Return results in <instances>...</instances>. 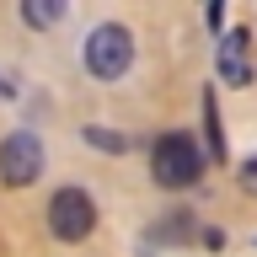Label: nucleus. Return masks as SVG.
<instances>
[{"label":"nucleus","instance_id":"nucleus-9","mask_svg":"<svg viewBox=\"0 0 257 257\" xmlns=\"http://www.w3.org/2000/svg\"><path fill=\"white\" fill-rule=\"evenodd\" d=\"M188 230H193V220L177 209V220H166V236H188Z\"/></svg>","mask_w":257,"mask_h":257},{"label":"nucleus","instance_id":"nucleus-3","mask_svg":"<svg viewBox=\"0 0 257 257\" xmlns=\"http://www.w3.org/2000/svg\"><path fill=\"white\" fill-rule=\"evenodd\" d=\"M91 225H96V204H91V193L86 188H59L54 198H48V230L59 241H86L91 236Z\"/></svg>","mask_w":257,"mask_h":257},{"label":"nucleus","instance_id":"nucleus-8","mask_svg":"<svg viewBox=\"0 0 257 257\" xmlns=\"http://www.w3.org/2000/svg\"><path fill=\"white\" fill-rule=\"evenodd\" d=\"M86 140H91V145H102V150H123V140H118V134H107V128H86Z\"/></svg>","mask_w":257,"mask_h":257},{"label":"nucleus","instance_id":"nucleus-7","mask_svg":"<svg viewBox=\"0 0 257 257\" xmlns=\"http://www.w3.org/2000/svg\"><path fill=\"white\" fill-rule=\"evenodd\" d=\"M204 123H209V156L225 161V128H220V107H214V91H204Z\"/></svg>","mask_w":257,"mask_h":257},{"label":"nucleus","instance_id":"nucleus-1","mask_svg":"<svg viewBox=\"0 0 257 257\" xmlns=\"http://www.w3.org/2000/svg\"><path fill=\"white\" fill-rule=\"evenodd\" d=\"M150 177H156L161 188H193L198 177H204V156H198V145L193 134H161L150 145Z\"/></svg>","mask_w":257,"mask_h":257},{"label":"nucleus","instance_id":"nucleus-2","mask_svg":"<svg viewBox=\"0 0 257 257\" xmlns=\"http://www.w3.org/2000/svg\"><path fill=\"white\" fill-rule=\"evenodd\" d=\"M80 59H86V70H91L96 80H118L128 64H134V38H128V27H118V22L91 27V38H86V48H80Z\"/></svg>","mask_w":257,"mask_h":257},{"label":"nucleus","instance_id":"nucleus-4","mask_svg":"<svg viewBox=\"0 0 257 257\" xmlns=\"http://www.w3.org/2000/svg\"><path fill=\"white\" fill-rule=\"evenodd\" d=\"M38 172H43V145H38V134H27V128L6 134V140H0V182H6V188H27V182H38Z\"/></svg>","mask_w":257,"mask_h":257},{"label":"nucleus","instance_id":"nucleus-5","mask_svg":"<svg viewBox=\"0 0 257 257\" xmlns=\"http://www.w3.org/2000/svg\"><path fill=\"white\" fill-rule=\"evenodd\" d=\"M220 80L225 86H252V38L241 27L220 38Z\"/></svg>","mask_w":257,"mask_h":257},{"label":"nucleus","instance_id":"nucleus-6","mask_svg":"<svg viewBox=\"0 0 257 257\" xmlns=\"http://www.w3.org/2000/svg\"><path fill=\"white\" fill-rule=\"evenodd\" d=\"M22 16H27V27H54V22H64V6L59 0H27Z\"/></svg>","mask_w":257,"mask_h":257}]
</instances>
